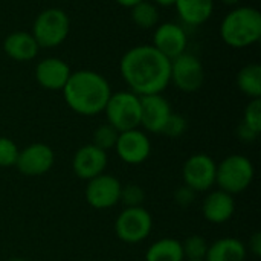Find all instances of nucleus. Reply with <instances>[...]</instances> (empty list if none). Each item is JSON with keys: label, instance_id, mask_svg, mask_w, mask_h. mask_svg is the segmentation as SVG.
<instances>
[{"label": "nucleus", "instance_id": "dca6fc26", "mask_svg": "<svg viewBox=\"0 0 261 261\" xmlns=\"http://www.w3.org/2000/svg\"><path fill=\"white\" fill-rule=\"evenodd\" d=\"M70 73L69 64L58 57H47L35 66V80L46 90H63Z\"/></svg>", "mask_w": 261, "mask_h": 261}, {"label": "nucleus", "instance_id": "72a5a7b5", "mask_svg": "<svg viewBox=\"0 0 261 261\" xmlns=\"http://www.w3.org/2000/svg\"><path fill=\"white\" fill-rule=\"evenodd\" d=\"M151 3H154L156 6H164V8H168V6H174L176 0H151Z\"/></svg>", "mask_w": 261, "mask_h": 261}, {"label": "nucleus", "instance_id": "6e6552de", "mask_svg": "<svg viewBox=\"0 0 261 261\" xmlns=\"http://www.w3.org/2000/svg\"><path fill=\"white\" fill-rule=\"evenodd\" d=\"M205 80V70L202 61L190 52H184L171 60L170 83L185 93L197 92Z\"/></svg>", "mask_w": 261, "mask_h": 261}, {"label": "nucleus", "instance_id": "6ab92c4d", "mask_svg": "<svg viewBox=\"0 0 261 261\" xmlns=\"http://www.w3.org/2000/svg\"><path fill=\"white\" fill-rule=\"evenodd\" d=\"M174 6L179 18L185 24L200 26L211 18L214 0H176Z\"/></svg>", "mask_w": 261, "mask_h": 261}, {"label": "nucleus", "instance_id": "2eb2a0df", "mask_svg": "<svg viewBox=\"0 0 261 261\" xmlns=\"http://www.w3.org/2000/svg\"><path fill=\"white\" fill-rule=\"evenodd\" d=\"M171 113V106L162 93L141 96V127L147 132L162 133Z\"/></svg>", "mask_w": 261, "mask_h": 261}, {"label": "nucleus", "instance_id": "7ed1b4c3", "mask_svg": "<svg viewBox=\"0 0 261 261\" xmlns=\"http://www.w3.org/2000/svg\"><path fill=\"white\" fill-rule=\"evenodd\" d=\"M220 37L229 47L245 49L261 38V14L254 6H237L220 23Z\"/></svg>", "mask_w": 261, "mask_h": 261}, {"label": "nucleus", "instance_id": "2f4dec72", "mask_svg": "<svg viewBox=\"0 0 261 261\" xmlns=\"http://www.w3.org/2000/svg\"><path fill=\"white\" fill-rule=\"evenodd\" d=\"M249 252L255 257H261V232H254L249 240Z\"/></svg>", "mask_w": 261, "mask_h": 261}, {"label": "nucleus", "instance_id": "4468645a", "mask_svg": "<svg viewBox=\"0 0 261 261\" xmlns=\"http://www.w3.org/2000/svg\"><path fill=\"white\" fill-rule=\"evenodd\" d=\"M107 162V151L95 147L93 144H87L78 148L73 154L72 170L76 177L83 180H90L104 173Z\"/></svg>", "mask_w": 261, "mask_h": 261}, {"label": "nucleus", "instance_id": "e433bc0d", "mask_svg": "<svg viewBox=\"0 0 261 261\" xmlns=\"http://www.w3.org/2000/svg\"><path fill=\"white\" fill-rule=\"evenodd\" d=\"M185 261H187V260H185Z\"/></svg>", "mask_w": 261, "mask_h": 261}, {"label": "nucleus", "instance_id": "9b49d317", "mask_svg": "<svg viewBox=\"0 0 261 261\" xmlns=\"http://www.w3.org/2000/svg\"><path fill=\"white\" fill-rule=\"evenodd\" d=\"M115 150L122 162L128 165H139L148 159L151 153V142L142 130L133 128L119 133Z\"/></svg>", "mask_w": 261, "mask_h": 261}, {"label": "nucleus", "instance_id": "f257e3e1", "mask_svg": "<svg viewBox=\"0 0 261 261\" xmlns=\"http://www.w3.org/2000/svg\"><path fill=\"white\" fill-rule=\"evenodd\" d=\"M119 72L130 92L138 96L162 93L170 84L171 60L153 44L130 47L119 61Z\"/></svg>", "mask_w": 261, "mask_h": 261}, {"label": "nucleus", "instance_id": "f3484780", "mask_svg": "<svg viewBox=\"0 0 261 261\" xmlns=\"http://www.w3.org/2000/svg\"><path fill=\"white\" fill-rule=\"evenodd\" d=\"M203 217L214 225L228 222L236 213V200L232 194L222 190H216L206 196L202 205Z\"/></svg>", "mask_w": 261, "mask_h": 261}, {"label": "nucleus", "instance_id": "f03ea898", "mask_svg": "<svg viewBox=\"0 0 261 261\" xmlns=\"http://www.w3.org/2000/svg\"><path fill=\"white\" fill-rule=\"evenodd\" d=\"M110 95L112 89L109 81L101 73L89 69L72 72L63 87L66 104L81 116L102 113Z\"/></svg>", "mask_w": 261, "mask_h": 261}, {"label": "nucleus", "instance_id": "c9c22d12", "mask_svg": "<svg viewBox=\"0 0 261 261\" xmlns=\"http://www.w3.org/2000/svg\"><path fill=\"white\" fill-rule=\"evenodd\" d=\"M8 261H26L24 258H21V257H14V258H9Z\"/></svg>", "mask_w": 261, "mask_h": 261}, {"label": "nucleus", "instance_id": "0eeeda50", "mask_svg": "<svg viewBox=\"0 0 261 261\" xmlns=\"http://www.w3.org/2000/svg\"><path fill=\"white\" fill-rule=\"evenodd\" d=\"M153 228V219L144 206L125 208L116 219L115 231L119 240L128 245L144 242Z\"/></svg>", "mask_w": 261, "mask_h": 261}, {"label": "nucleus", "instance_id": "412c9836", "mask_svg": "<svg viewBox=\"0 0 261 261\" xmlns=\"http://www.w3.org/2000/svg\"><path fill=\"white\" fill-rule=\"evenodd\" d=\"M145 261H185L182 243L176 239H161L148 248Z\"/></svg>", "mask_w": 261, "mask_h": 261}, {"label": "nucleus", "instance_id": "393cba45", "mask_svg": "<svg viewBox=\"0 0 261 261\" xmlns=\"http://www.w3.org/2000/svg\"><path fill=\"white\" fill-rule=\"evenodd\" d=\"M119 132L115 130L110 124H102L93 132V145L107 151L110 148H115L116 141H118Z\"/></svg>", "mask_w": 261, "mask_h": 261}, {"label": "nucleus", "instance_id": "a878e982", "mask_svg": "<svg viewBox=\"0 0 261 261\" xmlns=\"http://www.w3.org/2000/svg\"><path fill=\"white\" fill-rule=\"evenodd\" d=\"M145 200V193L139 185L130 184L127 187L121 188V197H119V203H122L125 208H136V206H142Z\"/></svg>", "mask_w": 261, "mask_h": 261}, {"label": "nucleus", "instance_id": "f704fd0d", "mask_svg": "<svg viewBox=\"0 0 261 261\" xmlns=\"http://www.w3.org/2000/svg\"><path fill=\"white\" fill-rule=\"evenodd\" d=\"M225 5H229V6H236V5H239L240 3V0H222Z\"/></svg>", "mask_w": 261, "mask_h": 261}, {"label": "nucleus", "instance_id": "bb28decb", "mask_svg": "<svg viewBox=\"0 0 261 261\" xmlns=\"http://www.w3.org/2000/svg\"><path fill=\"white\" fill-rule=\"evenodd\" d=\"M18 153L20 150L12 139L0 136V168L15 167Z\"/></svg>", "mask_w": 261, "mask_h": 261}, {"label": "nucleus", "instance_id": "423d86ee", "mask_svg": "<svg viewBox=\"0 0 261 261\" xmlns=\"http://www.w3.org/2000/svg\"><path fill=\"white\" fill-rule=\"evenodd\" d=\"M69 31V15L61 8H47L35 17L31 34L40 47L52 49L60 46L67 38Z\"/></svg>", "mask_w": 261, "mask_h": 261}, {"label": "nucleus", "instance_id": "aec40b11", "mask_svg": "<svg viewBox=\"0 0 261 261\" xmlns=\"http://www.w3.org/2000/svg\"><path fill=\"white\" fill-rule=\"evenodd\" d=\"M248 254L243 242L234 237H225L208 246L205 261H245Z\"/></svg>", "mask_w": 261, "mask_h": 261}, {"label": "nucleus", "instance_id": "f8f14e48", "mask_svg": "<svg viewBox=\"0 0 261 261\" xmlns=\"http://www.w3.org/2000/svg\"><path fill=\"white\" fill-rule=\"evenodd\" d=\"M54 161H55L54 150L46 144L37 142L20 150L15 167L21 174L35 177V176L46 174L52 168Z\"/></svg>", "mask_w": 261, "mask_h": 261}, {"label": "nucleus", "instance_id": "ddd939ff", "mask_svg": "<svg viewBox=\"0 0 261 261\" xmlns=\"http://www.w3.org/2000/svg\"><path fill=\"white\" fill-rule=\"evenodd\" d=\"M153 46L168 60H174L180 54L187 52V31L184 29V26L174 21L159 23L153 34Z\"/></svg>", "mask_w": 261, "mask_h": 261}, {"label": "nucleus", "instance_id": "5701e85b", "mask_svg": "<svg viewBox=\"0 0 261 261\" xmlns=\"http://www.w3.org/2000/svg\"><path fill=\"white\" fill-rule=\"evenodd\" d=\"M159 9L154 3L142 0L132 8V20L141 29H151L159 24Z\"/></svg>", "mask_w": 261, "mask_h": 261}, {"label": "nucleus", "instance_id": "7c9ffc66", "mask_svg": "<svg viewBox=\"0 0 261 261\" xmlns=\"http://www.w3.org/2000/svg\"><path fill=\"white\" fill-rule=\"evenodd\" d=\"M237 136L240 138V141L246 142V144H251L254 142L257 138H258V133H255L254 130H251L248 125H245L243 122L237 127Z\"/></svg>", "mask_w": 261, "mask_h": 261}, {"label": "nucleus", "instance_id": "4be33fe9", "mask_svg": "<svg viewBox=\"0 0 261 261\" xmlns=\"http://www.w3.org/2000/svg\"><path fill=\"white\" fill-rule=\"evenodd\" d=\"M237 86L240 92L251 99L261 96V66L257 63L246 64L237 75Z\"/></svg>", "mask_w": 261, "mask_h": 261}, {"label": "nucleus", "instance_id": "b1692460", "mask_svg": "<svg viewBox=\"0 0 261 261\" xmlns=\"http://www.w3.org/2000/svg\"><path fill=\"white\" fill-rule=\"evenodd\" d=\"M182 243L184 257L187 261H205L208 252V242L202 236H190Z\"/></svg>", "mask_w": 261, "mask_h": 261}, {"label": "nucleus", "instance_id": "c85d7f7f", "mask_svg": "<svg viewBox=\"0 0 261 261\" xmlns=\"http://www.w3.org/2000/svg\"><path fill=\"white\" fill-rule=\"evenodd\" d=\"M188 128V122L185 119V116L179 115V113H171L168 121L164 125L162 135L168 136V138H180Z\"/></svg>", "mask_w": 261, "mask_h": 261}, {"label": "nucleus", "instance_id": "cd10ccee", "mask_svg": "<svg viewBox=\"0 0 261 261\" xmlns=\"http://www.w3.org/2000/svg\"><path fill=\"white\" fill-rule=\"evenodd\" d=\"M245 125H248L251 130H254L255 133H261V99H251L249 104L245 107L243 112V121Z\"/></svg>", "mask_w": 261, "mask_h": 261}, {"label": "nucleus", "instance_id": "39448f33", "mask_svg": "<svg viewBox=\"0 0 261 261\" xmlns=\"http://www.w3.org/2000/svg\"><path fill=\"white\" fill-rule=\"evenodd\" d=\"M255 176L252 162L242 154H231L225 158L216 171V184L219 190L229 194H240L246 191Z\"/></svg>", "mask_w": 261, "mask_h": 261}, {"label": "nucleus", "instance_id": "9d476101", "mask_svg": "<svg viewBox=\"0 0 261 261\" xmlns=\"http://www.w3.org/2000/svg\"><path fill=\"white\" fill-rule=\"evenodd\" d=\"M121 182L112 174H99L87 180L86 200L95 210H109L119 203Z\"/></svg>", "mask_w": 261, "mask_h": 261}, {"label": "nucleus", "instance_id": "20e7f679", "mask_svg": "<svg viewBox=\"0 0 261 261\" xmlns=\"http://www.w3.org/2000/svg\"><path fill=\"white\" fill-rule=\"evenodd\" d=\"M104 113L107 124H110L119 133L139 128L141 125V96L130 90L112 92Z\"/></svg>", "mask_w": 261, "mask_h": 261}, {"label": "nucleus", "instance_id": "c756f323", "mask_svg": "<svg viewBox=\"0 0 261 261\" xmlns=\"http://www.w3.org/2000/svg\"><path fill=\"white\" fill-rule=\"evenodd\" d=\"M196 191L194 190H191L190 187H187V185H182V187H179L177 190H176V193H174V202L179 205V206H182V208H187V206H191L193 203H194V200H196Z\"/></svg>", "mask_w": 261, "mask_h": 261}, {"label": "nucleus", "instance_id": "1a4fd4ad", "mask_svg": "<svg viewBox=\"0 0 261 261\" xmlns=\"http://www.w3.org/2000/svg\"><path fill=\"white\" fill-rule=\"evenodd\" d=\"M217 164L213 158L203 153L193 154L187 159L182 168L184 185L190 187L196 193H203L216 185Z\"/></svg>", "mask_w": 261, "mask_h": 261}, {"label": "nucleus", "instance_id": "473e14b6", "mask_svg": "<svg viewBox=\"0 0 261 261\" xmlns=\"http://www.w3.org/2000/svg\"><path fill=\"white\" fill-rule=\"evenodd\" d=\"M119 6H124V8H133L135 5H138V3H141L142 0H115Z\"/></svg>", "mask_w": 261, "mask_h": 261}, {"label": "nucleus", "instance_id": "a211bd4d", "mask_svg": "<svg viewBox=\"0 0 261 261\" xmlns=\"http://www.w3.org/2000/svg\"><path fill=\"white\" fill-rule=\"evenodd\" d=\"M3 50L9 58L20 61V63H24V61L34 60L37 57L40 46L31 32L14 31L5 38Z\"/></svg>", "mask_w": 261, "mask_h": 261}]
</instances>
